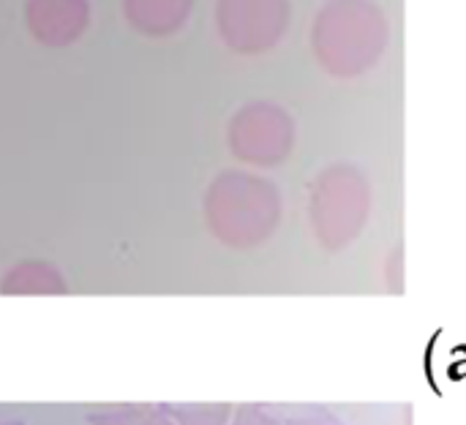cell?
<instances>
[{"mask_svg":"<svg viewBox=\"0 0 466 425\" xmlns=\"http://www.w3.org/2000/svg\"><path fill=\"white\" fill-rule=\"evenodd\" d=\"M235 158L251 167H279L295 150V120L270 101H254L235 112L227 128Z\"/></svg>","mask_w":466,"mask_h":425,"instance_id":"obj_4","label":"cell"},{"mask_svg":"<svg viewBox=\"0 0 466 425\" xmlns=\"http://www.w3.org/2000/svg\"><path fill=\"white\" fill-rule=\"evenodd\" d=\"M63 289V276L46 262H22L3 278V292L8 295H49Z\"/></svg>","mask_w":466,"mask_h":425,"instance_id":"obj_8","label":"cell"},{"mask_svg":"<svg viewBox=\"0 0 466 425\" xmlns=\"http://www.w3.org/2000/svg\"><path fill=\"white\" fill-rule=\"evenodd\" d=\"M191 8L194 0H123V14L128 25L153 38L177 33L186 25Z\"/></svg>","mask_w":466,"mask_h":425,"instance_id":"obj_7","label":"cell"},{"mask_svg":"<svg viewBox=\"0 0 466 425\" xmlns=\"http://www.w3.org/2000/svg\"><path fill=\"white\" fill-rule=\"evenodd\" d=\"M145 412H150V407H109L104 412H90L87 423L90 425H131L137 423Z\"/></svg>","mask_w":466,"mask_h":425,"instance_id":"obj_10","label":"cell"},{"mask_svg":"<svg viewBox=\"0 0 466 425\" xmlns=\"http://www.w3.org/2000/svg\"><path fill=\"white\" fill-rule=\"evenodd\" d=\"M164 412L175 425H227L232 418L229 404H169Z\"/></svg>","mask_w":466,"mask_h":425,"instance_id":"obj_9","label":"cell"},{"mask_svg":"<svg viewBox=\"0 0 466 425\" xmlns=\"http://www.w3.org/2000/svg\"><path fill=\"white\" fill-rule=\"evenodd\" d=\"M131 425H175L169 418H167V412L164 410H158V412H145L137 423H131Z\"/></svg>","mask_w":466,"mask_h":425,"instance_id":"obj_13","label":"cell"},{"mask_svg":"<svg viewBox=\"0 0 466 425\" xmlns=\"http://www.w3.org/2000/svg\"><path fill=\"white\" fill-rule=\"evenodd\" d=\"M232 425H281L273 412H268L265 407L257 404H246L238 410V415L232 418Z\"/></svg>","mask_w":466,"mask_h":425,"instance_id":"obj_11","label":"cell"},{"mask_svg":"<svg viewBox=\"0 0 466 425\" xmlns=\"http://www.w3.org/2000/svg\"><path fill=\"white\" fill-rule=\"evenodd\" d=\"M0 425H22V423H0Z\"/></svg>","mask_w":466,"mask_h":425,"instance_id":"obj_14","label":"cell"},{"mask_svg":"<svg viewBox=\"0 0 466 425\" xmlns=\"http://www.w3.org/2000/svg\"><path fill=\"white\" fill-rule=\"evenodd\" d=\"M289 0H216V27L221 41L238 55H265L287 33Z\"/></svg>","mask_w":466,"mask_h":425,"instance_id":"obj_5","label":"cell"},{"mask_svg":"<svg viewBox=\"0 0 466 425\" xmlns=\"http://www.w3.org/2000/svg\"><path fill=\"white\" fill-rule=\"evenodd\" d=\"M90 22L87 0H25V25L46 46L76 41Z\"/></svg>","mask_w":466,"mask_h":425,"instance_id":"obj_6","label":"cell"},{"mask_svg":"<svg viewBox=\"0 0 466 425\" xmlns=\"http://www.w3.org/2000/svg\"><path fill=\"white\" fill-rule=\"evenodd\" d=\"M205 218L210 232L232 248L265 243L281 218L276 186L248 172H221L205 194Z\"/></svg>","mask_w":466,"mask_h":425,"instance_id":"obj_2","label":"cell"},{"mask_svg":"<svg viewBox=\"0 0 466 425\" xmlns=\"http://www.w3.org/2000/svg\"><path fill=\"white\" fill-rule=\"evenodd\" d=\"M287 425H344L339 418H333L330 412H322V410H314V412H303V415H295Z\"/></svg>","mask_w":466,"mask_h":425,"instance_id":"obj_12","label":"cell"},{"mask_svg":"<svg viewBox=\"0 0 466 425\" xmlns=\"http://www.w3.org/2000/svg\"><path fill=\"white\" fill-rule=\"evenodd\" d=\"M371 210V188L360 169L352 164L328 167L311 186L309 216L317 240L339 251L350 246L366 227Z\"/></svg>","mask_w":466,"mask_h":425,"instance_id":"obj_3","label":"cell"},{"mask_svg":"<svg viewBox=\"0 0 466 425\" xmlns=\"http://www.w3.org/2000/svg\"><path fill=\"white\" fill-rule=\"evenodd\" d=\"M390 22L374 0H328L311 22V52L336 79L371 71L388 49Z\"/></svg>","mask_w":466,"mask_h":425,"instance_id":"obj_1","label":"cell"}]
</instances>
